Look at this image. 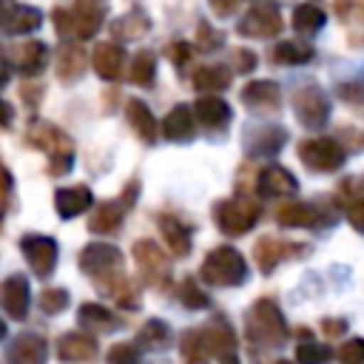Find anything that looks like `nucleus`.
I'll return each mask as SVG.
<instances>
[{
  "label": "nucleus",
  "mask_w": 364,
  "mask_h": 364,
  "mask_svg": "<svg viewBox=\"0 0 364 364\" xmlns=\"http://www.w3.org/2000/svg\"><path fill=\"white\" fill-rule=\"evenodd\" d=\"M233 68L242 71V74H245V71H253V68H256V54H253L250 48H236V51H233Z\"/></svg>",
  "instance_id": "nucleus-47"
},
{
  "label": "nucleus",
  "mask_w": 364,
  "mask_h": 364,
  "mask_svg": "<svg viewBox=\"0 0 364 364\" xmlns=\"http://www.w3.org/2000/svg\"><path fill=\"white\" fill-rule=\"evenodd\" d=\"M20 250L28 262V267L34 270V276L46 279L54 273L57 267V242L51 236H40V233H28L20 239Z\"/></svg>",
  "instance_id": "nucleus-9"
},
{
  "label": "nucleus",
  "mask_w": 364,
  "mask_h": 364,
  "mask_svg": "<svg viewBox=\"0 0 364 364\" xmlns=\"http://www.w3.org/2000/svg\"><path fill=\"white\" fill-rule=\"evenodd\" d=\"M228 85H230L228 65H199L193 71V88L202 91V97H208L210 91H222Z\"/></svg>",
  "instance_id": "nucleus-32"
},
{
  "label": "nucleus",
  "mask_w": 364,
  "mask_h": 364,
  "mask_svg": "<svg viewBox=\"0 0 364 364\" xmlns=\"http://www.w3.org/2000/svg\"><path fill=\"white\" fill-rule=\"evenodd\" d=\"M43 14L34 6H23L14 0H0V31L6 34H28L40 28Z\"/></svg>",
  "instance_id": "nucleus-12"
},
{
  "label": "nucleus",
  "mask_w": 364,
  "mask_h": 364,
  "mask_svg": "<svg viewBox=\"0 0 364 364\" xmlns=\"http://www.w3.org/2000/svg\"><path fill=\"white\" fill-rule=\"evenodd\" d=\"M46 358H48L46 338L43 336H34V333L17 336L9 344V350H6V361L9 364H46Z\"/></svg>",
  "instance_id": "nucleus-18"
},
{
  "label": "nucleus",
  "mask_w": 364,
  "mask_h": 364,
  "mask_svg": "<svg viewBox=\"0 0 364 364\" xmlns=\"http://www.w3.org/2000/svg\"><path fill=\"white\" fill-rule=\"evenodd\" d=\"M276 222L284 228H318L330 219L324 216L321 208H316L310 202H287V205H279Z\"/></svg>",
  "instance_id": "nucleus-17"
},
{
  "label": "nucleus",
  "mask_w": 364,
  "mask_h": 364,
  "mask_svg": "<svg viewBox=\"0 0 364 364\" xmlns=\"http://www.w3.org/2000/svg\"><path fill=\"white\" fill-rule=\"evenodd\" d=\"M91 63L102 80H119L122 68H125V51L117 43H100L91 54Z\"/></svg>",
  "instance_id": "nucleus-22"
},
{
  "label": "nucleus",
  "mask_w": 364,
  "mask_h": 364,
  "mask_svg": "<svg viewBox=\"0 0 364 364\" xmlns=\"http://www.w3.org/2000/svg\"><path fill=\"white\" fill-rule=\"evenodd\" d=\"M159 230L171 247L173 256H188L191 253V228H185L176 216H159Z\"/></svg>",
  "instance_id": "nucleus-31"
},
{
  "label": "nucleus",
  "mask_w": 364,
  "mask_h": 364,
  "mask_svg": "<svg viewBox=\"0 0 364 364\" xmlns=\"http://www.w3.org/2000/svg\"><path fill=\"white\" fill-rule=\"evenodd\" d=\"M26 139H28V145H34V148L48 154V173L51 176H63V173L71 171V165H74V145H71V139L57 125L37 119V122L28 125Z\"/></svg>",
  "instance_id": "nucleus-1"
},
{
  "label": "nucleus",
  "mask_w": 364,
  "mask_h": 364,
  "mask_svg": "<svg viewBox=\"0 0 364 364\" xmlns=\"http://www.w3.org/2000/svg\"><path fill=\"white\" fill-rule=\"evenodd\" d=\"M344 148L341 142L330 139V136H313V139H304L299 145V159L304 162V168L316 171V173H333L344 165Z\"/></svg>",
  "instance_id": "nucleus-5"
},
{
  "label": "nucleus",
  "mask_w": 364,
  "mask_h": 364,
  "mask_svg": "<svg viewBox=\"0 0 364 364\" xmlns=\"http://www.w3.org/2000/svg\"><path fill=\"white\" fill-rule=\"evenodd\" d=\"M259 213H262V208H259L253 199H247V196L222 199V202H216V208H213V219H216L219 230L228 233V236H242V233H247V230L256 225Z\"/></svg>",
  "instance_id": "nucleus-4"
},
{
  "label": "nucleus",
  "mask_w": 364,
  "mask_h": 364,
  "mask_svg": "<svg viewBox=\"0 0 364 364\" xmlns=\"http://www.w3.org/2000/svg\"><path fill=\"white\" fill-rule=\"evenodd\" d=\"M193 114H196V119H199L208 131H225V128L230 125V117H233L230 105H228L222 97H213V94L199 97V100L193 102Z\"/></svg>",
  "instance_id": "nucleus-20"
},
{
  "label": "nucleus",
  "mask_w": 364,
  "mask_h": 364,
  "mask_svg": "<svg viewBox=\"0 0 364 364\" xmlns=\"http://www.w3.org/2000/svg\"><path fill=\"white\" fill-rule=\"evenodd\" d=\"M179 301H182V307H188V310H202V307H208V296H205V290H199V284H196L193 279H185V282L179 284Z\"/></svg>",
  "instance_id": "nucleus-39"
},
{
  "label": "nucleus",
  "mask_w": 364,
  "mask_h": 364,
  "mask_svg": "<svg viewBox=\"0 0 364 364\" xmlns=\"http://www.w3.org/2000/svg\"><path fill=\"white\" fill-rule=\"evenodd\" d=\"M134 259H136V267L142 273V279L154 287H165L168 279H171V262L165 256V250L151 242V239H139L134 242Z\"/></svg>",
  "instance_id": "nucleus-7"
},
{
  "label": "nucleus",
  "mask_w": 364,
  "mask_h": 364,
  "mask_svg": "<svg viewBox=\"0 0 364 364\" xmlns=\"http://www.w3.org/2000/svg\"><path fill=\"white\" fill-rule=\"evenodd\" d=\"M321 330H324L327 336H338V333L347 330V321H344V318H324V321H321Z\"/></svg>",
  "instance_id": "nucleus-51"
},
{
  "label": "nucleus",
  "mask_w": 364,
  "mask_h": 364,
  "mask_svg": "<svg viewBox=\"0 0 364 364\" xmlns=\"http://www.w3.org/2000/svg\"><path fill=\"white\" fill-rule=\"evenodd\" d=\"M276 364H290V361H276Z\"/></svg>",
  "instance_id": "nucleus-56"
},
{
  "label": "nucleus",
  "mask_w": 364,
  "mask_h": 364,
  "mask_svg": "<svg viewBox=\"0 0 364 364\" xmlns=\"http://www.w3.org/2000/svg\"><path fill=\"white\" fill-rule=\"evenodd\" d=\"M245 136H247L245 145L253 156H273L287 142V131L282 125H253V128H247Z\"/></svg>",
  "instance_id": "nucleus-15"
},
{
  "label": "nucleus",
  "mask_w": 364,
  "mask_h": 364,
  "mask_svg": "<svg viewBox=\"0 0 364 364\" xmlns=\"http://www.w3.org/2000/svg\"><path fill=\"white\" fill-rule=\"evenodd\" d=\"M154 74H156V57L151 51H136L134 60H131V71H128V80L136 82V85H151L154 82Z\"/></svg>",
  "instance_id": "nucleus-37"
},
{
  "label": "nucleus",
  "mask_w": 364,
  "mask_h": 364,
  "mask_svg": "<svg viewBox=\"0 0 364 364\" xmlns=\"http://www.w3.org/2000/svg\"><path fill=\"white\" fill-rule=\"evenodd\" d=\"M179 353H182V361L185 364H210V355H213L202 327H191V330L182 333Z\"/></svg>",
  "instance_id": "nucleus-27"
},
{
  "label": "nucleus",
  "mask_w": 364,
  "mask_h": 364,
  "mask_svg": "<svg viewBox=\"0 0 364 364\" xmlns=\"http://www.w3.org/2000/svg\"><path fill=\"white\" fill-rule=\"evenodd\" d=\"M199 276L205 279V284H213V287H236L247 279V262L236 247L219 245L205 256Z\"/></svg>",
  "instance_id": "nucleus-2"
},
{
  "label": "nucleus",
  "mask_w": 364,
  "mask_h": 364,
  "mask_svg": "<svg viewBox=\"0 0 364 364\" xmlns=\"http://www.w3.org/2000/svg\"><path fill=\"white\" fill-rule=\"evenodd\" d=\"M324 20H327L324 11H321L318 6H313V3H301V6L293 9V28H296L299 34H304V37L321 31Z\"/></svg>",
  "instance_id": "nucleus-36"
},
{
  "label": "nucleus",
  "mask_w": 364,
  "mask_h": 364,
  "mask_svg": "<svg viewBox=\"0 0 364 364\" xmlns=\"http://www.w3.org/2000/svg\"><path fill=\"white\" fill-rule=\"evenodd\" d=\"M310 247L307 245H296V242H284L279 236H262L256 242V262H259V270L262 273H273V267L282 262V259H290V256H307Z\"/></svg>",
  "instance_id": "nucleus-11"
},
{
  "label": "nucleus",
  "mask_w": 364,
  "mask_h": 364,
  "mask_svg": "<svg viewBox=\"0 0 364 364\" xmlns=\"http://www.w3.org/2000/svg\"><path fill=\"white\" fill-rule=\"evenodd\" d=\"M202 330H205V338H208V344H210V353H216V355H222V358L233 355L236 338H233V330H230L228 321H222V318L216 316V318H213L208 327H202Z\"/></svg>",
  "instance_id": "nucleus-34"
},
{
  "label": "nucleus",
  "mask_w": 364,
  "mask_h": 364,
  "mask_svg": "<svg viewBox=\"0 0 364 364\" xmlns=\"http://www.w3.org/2000/svg\"><path fill=\"white\" fill-rule=\"evenodd\" d=\"M242 102H245V108H250L256 114H270V111H279L282 91L270 80H253L242 88Z\"/></svg>",
  "instance_id": "nucleus-14"
},
{
  "label": "nucleus",
  "mask_w": 364,
  "mask_h": 364,
  "mask_svg": "<svg viewBox=\"0 0 364 364\" xmlns=\"http://www.w3.org/2000/svg\"><path fill=\"white\" fill-rule=\"evenodd\" d=\"M97 355V341L85 333H65L57 341V358L63 361H91Z\"/></svg>",
  "instance_id": "nucleus-25"
},
{
  "label": "nucleus",
  "mask_w": 364,
  "mask_h": 364,
  "mask_svg": "<svg viewBox=\"0 0 364 364\" xmlns=\"http://www.w3.org/2000/svg\"><path fill=\"white\" fill-rule=\"evenodd\" d=\"M341 364H364V338H350L338 350Z\"/></svg>",
  "instance_id": "nucleus-43"
},
{
  "label": "nucleus",
  "mask_w": 364,
  "mask_h": 364,
  "mask_svg": "<svg viewBox=\"0 0 364 364\" xmlns=\"http://www.w3.org/2000/svg\"><path fill=\"white\" fill-rule=\"evenodd\" d=\"M125 117H128V122H131V128L136 131V136L142 139V142H156V134H159V125H156V117L151 114V108L142 102V100H128L125 102Z\"/></svg>",
  "instance_id": "nucleus-24"
},
{
  "label": "nucleus",
  "mask_w": 364,
  "mask_h": 364,
  "mask_svg": "<svg viewBox=\"0 0 364 364\" xmlns=\"http://www.w3.org/2000/svg\"><path fill=\"white\" fill-rule=\"evenodd\" d=\"M100 3H105V0H100Z\"/></svg>",
  "instance_id": "nucleus-57"
},
{
  "label": "nucleus",
  "mask_w": 364,
  "mask_h": 364,
  "mask_svg": "<svg viewBox=\"0 0 364 364\" xmlns=\"http://www.w3.org/2000/svg\"><path fill=\"white\" fill-rule=\"evenodd\" d=\"M80 270L94 276V279H105V276H114L122 270V253L114 247V245H105V242H91L82 247L80 253Z\"/></svg>",
  "instance_id": "nucleus-8"
},
{
  "label": "nucleus",
  "mask_w": 364,
  "mask_h": 364,
  "mask_svg": "<svg viewBox=\"0 0 364 364\" xmlns=\"http://www.w3.org/2000/svg\"><path fill=\"white\" fill-rule=\"evenodd\" d=\"M293 111L304 128H321L330 119V100L318 85H301L293 91Z\"/></svg>",
  "instance_id": "nucleus-6"
},
{
  "label": "nucleus",
  "mask_w": 364,
  "mask_h": 364,
  "mask_svg": "<svg viewBox=\"0 0 364 364\" xmlns=\"http://www.w3.org/2000/svg\"><path fill=\"white\" fill-rule=\"evenodd\" d=\"M9 63H11L20 74L34 77V74H40V71L46 68V63H48V48H46V43H40V40L17 43V46L9 51Z\"/></svg>",
  "instance_id": "nucleus-13"
},
{
  "label": "nucleus",
  "mask_w": 364,
  "mask_h": 364,
  "mask_svg": "<svg viewBox=\"0 0 364 364\" xmlns=\"http://www.w3.org/2000/svg\"><path fill=\"white\" fill-rule=\"evenodd\" d=\"M245 327H247V338L253 344H262V347H279L287 336V327H284V318H282V310L270 301V299H259L247 316H245Z\"/></svg>",
  "instance_id": "nucleus-3"
},
{
  "label": "nucleus",
  "mask_w": 364,
  "mask_h": 364,
  "mask_svg": "<svg viewBox=\"0 0 364 364\" xmlns=\"http://www.w3.org/2000/svg\"><path fill=\"white\" fill-rule=\"evenodd\" d=\"M256 188H259L262 196L273 199V196H293V193L299 191V182H296V176H293L287 168H282V165H267V168L259 171Z\"/></svg>",
  "instance_id": "nucleus-19"
},
{
  "label": "nucleus",
  "mask_w": 364,
  "mask_h": 364,
  "mask_svg": "<svg viewBox=\"0 0 364 364\" xmlns=\"http://www.w3.org/2000/svg\"><path fill=\"white\" fill-rule=\"evenodd\" d=\"M54 28L60 37H71L74 34V14L68 9H54Z\"/></svg>",
  "instance_id": "nucleus-45"
},
{
  "label": "nucleus",
  "mask_w": 364,
  "mask_h": 364,
  "mask_svg": "<svg viewBox=\"0 0 364 364\" xmlns=\"http://www.w3.org/2000/svg\"><path fill=\"white\" fill-rule=\"evenodd\" d=\"M3 336H6V321L0 318V338H3Z\"/></svg>",
  "instance_id": "nucleus-55"
},
{
  "label": "nucleus",
  "mask_w": 364,
  "mask_h": 364,
  "mask_svg": "<svg viewBox=\"0 0 364 364\" xmlns=\"http://www.w3.org/2000/svg\"><path fill=\"white\" fill-rule=\"evenodd\" d=\"M85 71V51L77 43H63L57 51V77L63 82H77Z\"/></svg>",
  "instance_id": "nucleus-26"
},
{
  "label": "nucleus",
  "mask_w": 364,
  "mask_h": 364,
  "mask_svg": "<svg viewBox=\"0 0 364 364\" xmlns=\"http://www.w3.org/2000/svg\"><path fill=\"white\" fill-rule=\"evenodd\" d=\"M11 173L6 171V165L0 162V216H3V210H6V202H9V193H11Z\"/></svg>",
  "instance_id": "nucleus-48"
},
{
  "label": "nucleus",
  "mask_w": 364,
  "mask_h": 364,
  "mask_svg": "<svg viewBox=\"0 0 364 364\" xmlns=\"http://www.w3.org/2000/svg\"><path fill=\"white\" fill-rule=\"evenodd\" d=\"M139 344L142 347H148V350H159V347H165L168 341H171V330H168V324L165 321H159V318H151V321H145L142 324V330H139Z\"/></svg>",
  "instance_id": "nucleus-38"
},
{
  "label": "nucleus",
  "mask_w": 364,
  "mask_h": 364,
  "mask_svg": "<svg viewBox=\"0 0 364 364\" xmlns=\"http://www.w3.org/2000/svg\"><path fill=\"white\" fill-rule=\"evenodd\" d=\"M222 364H239V358L236 355H228V358H222Z\"/></svg>",
  "instance_id": "nucleus-54"
},
{
  "label": "nucleus",
  "mask_w": 364,
  "mask_h": 364,
  "mask_svg": "<svg viewBox=\"0 0 364 364\" xmlns=\"http://www.w3.org/2000/svg\"><path fill=\"white\" fill-rule=\"evenodd\" d=\"M77 321H80V327H85V330H97V333H108V330H114V327L119 324L117 316H114L108 307H102V304H91V301H85V304L80 307Z\"/></svg>",
  "instance_id": "nucleus-33"
},
{
  "label": "nucleus",
  "mask_w": 364,
  "mask_h": 364,
  "mask_svg": "<svg viewBox=\"0 0 364 364\" xmlns=\"http://www.w3.org/2000/svg\"><path fill=\"white\" fill-rule=\"evenodd\" d=\"M162 134L173 142H188L193 139V114L188 105H173L162 122Z\"/></svg>",
  "instance_id": "nucleus-29"
},
{
  "label": "nucleus",
  "mask_w": 364,
  "mask_h": 364,
  "mask_svg": "<svg viewBox=\"0 0 364 364\" xmlns=\"http://www.w3.org/2000/svg\"><path fill=\"white\" fill-rule=\"evenodd\" d=\"M148 28H151V17L142 11V9H131L128 14H122V17H117L114 23H111V34L117 37V40H139L142 34H148Z\"/></svg>",
  "instance_id": "nucleus-28"
},
{
  "label": "nucleus",
  "mask_w": 364,
  "mask_h": 364,
  "mask_svg": "<svg viewBox=\"0 0 364 364\" xmlns=\"http://www.w3.org/2000/svg\"><path fill=\"white\" fill-rule=\"evenodd\" d=\"M219 46H222V34L213 31L208 23H202V26H199V48L213 51V48H219Z\"/></svg>",
  "instance_id": "nucleus-46"
},
{
  "label": "nucleus",
  "mask_w": 364,
  "mask_h": 364,
  "mask_svg": "<svg viewBox=\"0 0 364 364\" xmlns=\"http://www.w3.org/2000/svg\"><path fill=\"white\" fill-rule=\"evenodd\" d=\"M94 205V196L85 185H74V188H60L54 193V208L63 219H74L80 213H85Z\"/></svg>",
  "instance_id": "nucleus-23"
},
{
  "label": "nucleus",
  "mask_w": 364,
  "mask_h": 364,
  "mask_svg": "<svg viewBox=\"0 0 364 364\" xmlns=\"http://www.w3.org/2000/svg\"><path fill=\"white\" fill-rule=\"evenodd\" d=\"M125 205L117 199V202H102L97 205V210L91 213L88 219V230L91 233H114L119 225H122V216H125Z\"/></svg>",
  "instance_id": "nucleus-30"
},
{
  "label": "nucleus",
  "mask_w": 364,
  "mask_h": 364,
  "mask_svg": "<svg viewBox=\"0 0 364 364\" xmlns=\"http://www.w3.org/2000/svg\"><path fill=\"white\" fill-rule=\"evenodd\" d=\"M0 304L3 310L14 318V321H23L28 316V304H31V290H28V282L23 276H9L3 284H0Z\"/></svg>",
  "instance_id": "nucleus-16"
},
{
  "label": "nucleus",
  "mask_w": 364,
  "mask_h": 364,
  "mask_svg": "<svg viewBox=\"0 0 364 364\" xmlns=\"http://www.w3.org/2000/svg\"><path fill=\"white\" fill-rule=\"evenodd\" d=\"M168 54H171V60H173L176 65H182V63L191 57V48H188L185 43H171V46H168Z\"/></svg>",
  "instance_id": "nucleus-50"
},
{
  "label": "nucleus",
  "mask_w": 364,
  "mask_h": 364,
  "mask_svg": "<svg viewBox=\"0 0 364 364\" xmlns=\"http://www.w3.org/2000/svg\"><path fill=\"white\" fill-rule=\"evenodd\" d=\"M40 307H43V313H63L65 307H68V290H63V287H46L43 293H40Z\"/></svg>",
  "instance_id": "nucleus-41"
},
{
  "label": "nucleus",
  "mask_w": 364,
  "mask_h": 364,
  "mask_svg": "<svg viewBox=\"0 0 364 364\" xmlns=\"http://www.w3.org/2000/svg\"><path fill=\"white\" fill-rule=\"evenodd\" d=\"M71 14H74V34L80 40H88V37H94L100 31V26L105 20V3H100V0H77Z\"/></svg>",
  "instance_id": "nucleus-21"
},
{
  "label": "nucleus",
  "mask_w": 364,
  "mask_h": 364,
  "mask_svg": "<svg viewBox=\"0 0 364 364\" xmlns=\"http://www.w3.org/2000/svg\"><path fill=\"white\" fill-rule=\"evenodd\" d=\"M9 77H11V63H9V57L0 51V88L9 82Z\"/></svg>",
  "instance_id": "nucleus-52"
},
{
  "label": "nucleus",
  "mask_w": 364,
  "mask_h": 364,
  "mask_svg": "<svg viewBox=\"0 0 364 364\" xmlns=\"http://www.w3.org/2000/svg\"><path fill=\"white\" fill-rule=\"evenodd\" d=\"M296 358H299V364H324L333 358V350L318 344V341H307L296 350Z\"/></svg>",
  "instance_id": "nucleus-40"
},
{
  "label": "nucleus",
  "mask_w": 364,
  "mask_h": 364,
  "mask_svg": "<svg viewBox=\"0 0 364 364\" xmlns=\"http://www.w3.org/2000/svg\"><path fill=\"white\" fill-rule=\"evenodd\" d=\"M313 54H316L313 46H307V43H293V40H284V43H279L276 48H270V60H273V63H284V65L310 63Z\"/></svg>",
  "instance_id": "nucleus-35"
},
{
  "label": "nucleus",
  "mask_w": 364,
  "mask_h": 364,
  "mask_svg": "<svg viewBox=\"0 0 364 364\" xmlns=\"http://www.w3.org/2000/svg\"><path fill=\"white\" fill-rule=\"evenodd\" d=\"M11 105L6 102V100H0V128H9L11 125Z\"/></svg>",
  "instance_id": "nucleus-53"
},
{
  "label": "nucleus",
  "mask_w": 364,
  "mask_h": 364,
  "mask_svg": "<svg viewBox=\"0 0 364 364\" xmlns=\"http://www.w3.org/2000/svg\"><path fill=\"white\" fill-rule=\"evenodd\" d=\"M105 361H108V364H139V350H136V344L119 341V344H114V347L108 350Z\"/></svg>",
  "instance_id": "nucleus-42"
},
{
  "label": "nucleus",
  "mask_w": 364,
  "mask_h": 364,
  "mask_svg": "<svg viewBox=\"0 0 364 364\" xmlns=\"http://www.w3.org/2000/svg\"><path fill=\"white\" fill-rule=\"evenodd\" d=\"M344 213H347L350 225H353L358 233H364V199H347V202H344Z\"/></svg>",
  "instance_id": "nucleus-44"
},
{
  "label": "nucleus",
  "mask_w": 364,
  "mask_h": 364,
  "mask_svg": "<svg viewBox=\"0 0 364 364\" xmlns=\"http://www.w3.org/2000/svg\"><path fill=\"white\" fill-rule=\"evenodd\" d=\"M236 31H239L242 37L270 40V37H276V34L282 31V14H279V9H276V6H267V3L253 6V9H250V11H245V17L239 20Z\"/></svg>",
  "instance_id": "nucleus-10"
},
{
  "label": "nucleus",
  "mask_w": 364,
  "mask_h": 364,
  "mask_svg": "<svg viewBox=\"0 0 364 364\" xmlns=\"http://www.w3.org/2000/svg\"><path fill=\"white\" fill-rule=\"evenodd\" d=\"M208 3H210V11L216 17H230L242 6V0H208Z\"/></svg>",
  "instance_id": "nucleus-49"
}]
</instances>
